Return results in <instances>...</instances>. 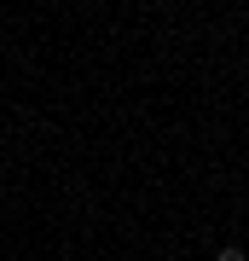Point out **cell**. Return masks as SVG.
<instances>
[{
  "mask_svg": "<svg viewBox=\"0 0 249 261\" xmlns=\"http://www.w3.org/2000/svg\"><path fill=\"white\" fill-rule=\"evenodd\" d=\"M214 261H249V250H243V244H226V250L214 255Z\"/></svg>",
  "mask_w": 249,
  "mask_h": 261,
  "instance_id": "1",
  "label": "cell"
}]
</instances>
